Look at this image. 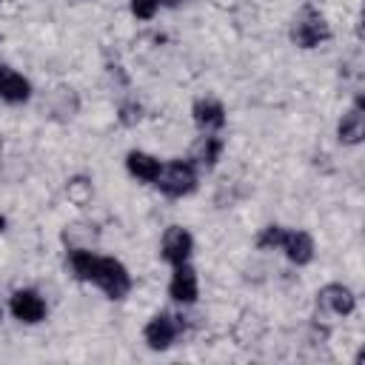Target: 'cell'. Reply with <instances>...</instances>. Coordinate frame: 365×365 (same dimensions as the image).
Instances as JSON below:
<instances>
[{"label": "cell", "instance_id": "obj_1", "mask_svg": "<svg viewBox=\"0 0 365 365\" xmlns=\"http://www.w3.org/2000/svg\"><path fill=\"white\" fill-rule=\"evenodd\" d=\"M154 185L165 197H188L197 188V168L188 160H171L160 168V177L154 180Z\"/></svg>", "mask_w": 365, "mask_h": 365}, {"label": "cell", "instance_id": "obj_2", "mask_svg": "<svg viewBox=\"0 0 365 365\" xmlns=\"http://www.w3.org/2000/svg\"><path fill=\"white\" fill-rule=\"evenodd\" d=\"M91 282L108 297V299H123L131 291V277L125 271V265L114 257H97V268Z\"/></svg>", "mask_w": 365, "mask_h": 365}, {"label": "cell", "instance_id": "obj_3", "mask_svg": "<svg viewBox=\"0 0 365 365\" xmlns=\"http://www.w3.org/2000/svg\"><path fill=\"white\" fill-rule=\"evenodd\" d=\"M291 40H294L299 48H317L319 43L331 40V26H328V20H325L317 9L305 6V9L294 17Z\"/></svg>", "mask_w": 365, "mask_h": 365}, {"label": "cell", "instance_id": "obj_4", "mask_svg": "<svg viewBox=\"0 0 365 365\" xmlns=\"http://www.w3.org/2000/svg\"><path fill=\"white\" fill-rule=\"evenodd\" d=\"M180 331H182V319L174 317V314L160 311V314H154V317L145 322L143 336H145V345H148L151 351H165V348L174 345V339L180 336Z\"/></svg>", "mask_w": 365, "mask_h": 365}, {"label": "cell", "instance_id": "obj_5", "mask_svg": "<svg viewBox=\"0 0 365 365\" xmlns=\"http://www.w3.org/2000/svg\"><path fill=\"white\" fill-rule=\"evenodd\" d=\"M191 251H194V237L182 225H168L165 234H163V240H160L163 259L171 262V265H182V262H188Z\"/></svg>", "mask_w": 365, "mask_h": 365}, {"label": "cell", "instance_id": "obj_6", "mask_svg": "<svg viewBox=\"0 0 365 365\" xmlns=\"http://www.w3.org/2000/svg\"><path fill=\"white\" fill-rule=\"evenodd\" d=\"M9 308H11L14 319H20V322H26V325H37V322L46 319V299H43L37 291H31V288L14 291Z\"/></svg>", "mask_w": 365, "mask_h": 365}, {"label": "cell", "instance_id": "obj_7", "mask_svg": "<svg viewBox=\"0 0 365 365\" xmlns=\"http://www.w3.org/2000/svg\"><path fill=\"white\" fill-rule=\"evenodd\" d=\"M317 305L328 314H336V317H348L354 308H356V297L348 285L342 282H328L325 288L317 291Z\"/></svg>", "mask_w": 365, "mask_h": 365}, {"label": "cell", "instance_id": "obj_8", "mask_svg": "<svg viewBox=\"0 0 365 365\" xmlns=\"http://www.w3.org/2000/svg\"><path fill=\"white\" fill-rule=\"evenodd\" d=\"M168 297L180 305H191L197 302L200 297V279H197V271L182 262V265H174V274H171V282H168Z\"/></svg>", "mask_w": 365, "mask_h": 365}, {"label": "cell", "instance_id": "obj_9", "mask_svg": "<svg viewBox=\"0 0 365 365\" xmlns=\"http://www.w3.org/2000/svg\"><path fill=\"white\" fill-rule=\"evenodd\" d=\"M191 114H194L197 128L205 131V134H208V131H217V128L225 125V108H222V103L214 100V97H202V100H197L194 108H191Z\"/></svg>", "mask_w": 365, "mask_h": 365}, {"label": "cell", "instance_id": "obj_10", "mask_svg": "<svg viewBox=\"0 0 365 365\" xmlns=\"http://www.w3.org/2000/svg\"><path fill=\"white\" fill-rule=\"evenodd\" d=\"M336 137H339V143H345V145L362 143V137H365V111H362V100H356V103L342 114V120H339V125H336Z\"/></svg>", "mask_w": 365, "mask_h": 365}, {"label": "cell", "instance_id": "obj_11", "mask_svg": "<svg viewBox=\"0 0 365 365\" xmlns=\"http://www.w3.org/2000/svg\"><path fill=\"white\" fill-rule=\"evenodd\" d=\"M29 97H31V83L14 68L0 66V100L17 106V103H26Z\"/></svg>", "mask_w": 365, "mask_h": 365}, {"label": "cell", "instance_id": "obj_12", "mask_svg": "<svg viewBox=\"0 0 365 365\" xmlns=\"http://www.w3.org/2000/svg\"><path fill=\"white\" fill-rule=\"evenodd\" d=\"M279 248L285 251V257L294 265H308L314 259V240H311L308 231H285Z\"/></svg>", "mask_w": 365, "mask_h": 365}, {"label": "cell", "instance_id": "obj_13", "mask_svg": "<svg viewBox=\"0 0 365 365\" xmlns=\"http://www.w3.org/2000/svg\"><path fill=\"white\" fill-rule=\"evenodd\" d=\"M220 154H222V140L214 137V134H205V137H197V143L191 145L188 163H194L200 168H214Z\"/></svg>", "mask_w": 365, "mask_h": 365}, {"label": "cell", "instance_id": "obj_14", "mask_svg": "<svg viewBox=\"0 0 365 365\" xmlns=\"http://www.w3.org/2000/svg\"><path fill=\"white\" fill-rule=\"evenodd\" d=\"M125 168H128V174L137 177L140 182H154V180L160 177L163 163H160L157 157L145 154V151H128V157H125Z\"/></svg>", "mask_w": 365, "mask_h": 365}, {"label": "cell", "instance_id": "obj_15", "mask_svg": "<svg viewBox=\"0 0 365 365\" xmlns=\"http://www.w3.org/2000/svg\"><path fill=\"white\" fill-rule=\"evenodd\" d=\"M68 265H71L77 279L91 282L94 268H97V254L91 248H68Z\"/></svg>", "mask_w": 365, "mask_h": 365}, {"label": "cell", "instance_id": "obj_16", "mask_svg": "<svg viewBox=\"0 0 365 365\" xmlns=\"http://www.w3.org/2000/svg\"><path fill=\"white\" fill-rule=\"evenodd\" d=\"M66 194H68V200H71L74 205H86V202L91 200V194H94L91 180H88V177H71V180L66 182Z\"/></svg>", "mask_w": 365, "mask_h": 365}, {"label": "cell", "instance_id": "obj_17", "mask_svg": "<svg viewBox=\"0 0 365 365\" xmlns=\"http://www.w3.org/2000/svg\"><path fill=\"white\" fill-rule=\"evenodd\" d=\"M282 237H285V228L282 225H265L257 237V245L262 251H271V248H279L282 245Z\"/></svg>", "mask_w": 365, "mask_h": 365}, {"label": "cell", "instance_id": "obj_18", "mask_svg": "<svg viewBox=\"0 0 365 365\" xmlns=\"http://www.w3.org/2000/svg\"><path fill=\"white\" fill-rule=\"evenodd\" d=\"M160 9V0H131V14L137 20H151Z\"/></svg>", "mask_w": 365, "mask_h": 365}, {"label": "cell", "instance_id": "obj_19", "mask_svg": "<svg viewBox=\"0 0 365 365\" xmlns=\"http://www.w3.org/2000/svg\"><path fill=\"white\" fill-rule=\"evenodd\" d=\"M140 117H143L140 103H123L120 106V123L123 125H134V123H140Z\"/></svg>", "mask_w": 365, "mask_h": 365}, {"label": "cell", "instance_id": "obj_20", "mask_svg": "<svg viewBox=\"0 0 365 365\" xmlns=\"http://www.w3.org/2000/svg\"><path fill=\"white\" fill-rule=\"evenodd\" d=\"M182 0H160V6H168V9H174V6H180Z\"/></svg>", "mask_w": 365, "mask_h": 365}, {"label": "cell", "instance_id": "obj_21", "mask_svg": "<svg viewBox=\"0 0 365 365\" xmlns=\"http://www.w3.org/2000/svg\"><path fill=\"white\" fill-rule=\"evenodd\" d=\"M3 228H6V217L0 214V231H3Z\"/></svg>", "mask_w": 365, "mask_h": 365}, {"label": "cell", "instance_id": "obj_22", "mask_svg": "<svg viewBox=\"0 0 365 365\" xmlns=\"http://www.w3.org/2000/svg\"><path fill=\"white\" fill-rule=\"evenodd\" d=\"M0 163H3V143H0Z\"/></svg>", "mask_w": 365, "mask_h": 365}, {"label": "cell", "instance_id": "obj_23", "mask_svg": "<svg viewBox=\"0 0 365 365\" xmlns=\"http://www.w3.org/2000/svg\"><path fill=\"white\" fill-rule=\"evenodd\" d=\"M0 319H3V314H0Z\"/></svg>", "mask_w": 365, "mask_h": 365}]
</instances>
